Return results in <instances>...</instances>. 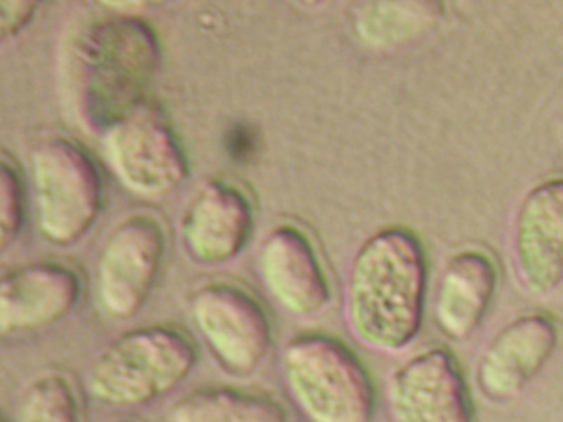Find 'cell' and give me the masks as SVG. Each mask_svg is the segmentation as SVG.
<instances>
[{"mask_svg": "<svg viewBox=\"0 0 563 422\" xmlns=\"http://www.w3.org/2000/svg\"><path fill=\"white\" fill-rule=\"evenodd\" d=\"M157 33L143 19L95 20L70 37L62 62L70 109L89 133H106L145 100L161 64Z\"/></svg>", "mask_w": 563, "mask_h": 422, "instance_id": "cell-1", "label": "cell"}, {"mask_svg": "<svg viewBox=\"0 0 563 422\" xmlns=\"http://www.w3.org/2000/svg\"><path fill=\"white\" fill-rule=\"evenodd\" d=\"M429 268L410 230L380 231L352 263L346 320L362 345L382 354L409 348L420 334Z\"/></svg>", "mask_w": 563, "mask_h": 422, "instance_id": "cell-2", "label": "cell"}, {"mask_svg": "<svg viewBox=\"0 0 563 422\" xmlns=\"http://www.w3.org/2000/svg\"><path fill=\"white\" fill-rule=\"evenodd\" d=\"M282 366L291 396L310 422L374 421V380L344 341L325 333L296 335L286 345Z\"/></svg>", "mask_w": 563, "mask_h": 422, "instance_id": "cell-3", "label": "cell"}, {"mask_svg": "<svg viewBox=\"0 0 563 422\" xmlns=\"http://www.w3.org/2000/svg\"><path fill=\"white\" fill-rule=\"evenodd\" d=\"M198 359V346L178 326H140L100 352L89 371L90 391L109 406L150 403L185 380Z\"/></svg>", "mask_w": 563, "mask_h": 422, "instance_id": "cell-4", "label": "cell"}, {"mask_svg": "<svg viewBox=\"0 0 563 422\" xmlns=\"http://www.w3.org/2000/svg\"><path fill=\"white\" fill-rule=\"evenodd\" d=\"M38 227L53 244L70 245L88 233L102 208L97 165L73 141H44L33 153Z\"/></svg>", "mask_w": 563, "mask_h": 422, "instance_id": "cell-5", "label": "cell"}, {"mask_svg": "<svg viewBox=\"0 0 563 422\" xmlns=\"http://www.w3.org/2000/svg\"><path fill=\"white\" fill-rule=\"evenodd\" d=\"M104 149L125 188L144 198H163L188 178V155L157 103L144 100L123 115L104 133Z\"/></svg>", "mask_w": 563, "mask_h": 422, "instance_id": "cell-6", "label": "cell"}, {"mask_svg": "<svg viewBox=\"0 0 563 422\" xmlns=\"http://www.w3.org/2000/svg\"><path fill=\"white\" fill-rule=\"evenodd\" d=\"M386 399L394 422H475V406L460 360L434 346L391 371Z\"/></svg>", "mask_w": 563, "mask_h": 422, "instance_id": "cell-7", "label": "cell"}, {"mask_svg": "<svg viewBox=\"0 0 563 422\" xmlns=\"http://www.w3.org/2000/svg\"><path fill=\"white\" fill-rule=\"evenodd\" d=\"M192 315L221 364L250 374L274 344L273 323L253 295L231 284H210L196 291Z\"/></svg>", "mask_w": 563, "mask_h": 422, "instance_id": "cell-8", "label": "cell"}, {"mask_svg": "<svg viewBox=\"0 0 563 422\" xmlns=\"http://www.w3.org/2000/svg\"><path fill=\"white\" fill-rule=\"evenodd\" d=\"M165 254L157 220L133 215L112 231L98 266V296L106 313L132 319L147 303Z\"/></svg>", "mask_w": 563, "mask_h": 422, "instance_id": "cell-9", "label": "cell"}, {"mask_svg": "<svg viewBox=\"0 0 563 422\" xmlns=\"http://www.w3.org/2000/svg\"><path fill=\"white\" fill-rule=\"evenodd\" d=\"M560 329L545 313H527L493 336L476 368V384L487 401L517 399L541 374L560 345Z\"/></svg>", "mask_w": 563, "mask_h": 422, "instance_id": "cell-10", "label": "cell"}, {"mask_svg": "<svg viewBox=\"0 0 563 422\" xmlns=\"http://www.w3.org/2000/svg\"><path fill=\"white\" fill-rule=\"evenodd\" d=\"M516 269L528 293L545 296L563 285V176L526 196L516 227Z\"/></svg>", "mask_w": 563, "mask_h": 422, "instance_id": "cell-11", "label": "cell"}, {"mask_svg": "<svg viewBox=\"0 0 563 422\" xmlns=\"http://www.w3.org/2000/svg\"><path fill=\"white\" fill-rule=\"evenodd\" d=\"M80 279L67 265L34 263L4 274L0 281V331L22 334L59 321L77 306Z\"/></svg>", "mask_w": 563, "mask_h": 422, "instance_id": "cell-12", "label": "cell"}, {"mask_svg": "<svg viewBox=\"0 0 563 422\" xmlns=\"http://www.w3.org/2000/svg\"><path fill=\"white\" fill-rule=\"evenodd\" d=\"M253 206L234 185L209 180L200 186L183 220L186 246L206 264L235 258L249 243Z\"/></svg>", "mask_w": 563, "mask_h": 422, "instance_id": "cell-13", "label": "cell"}, {"mask_svg": "<svg viewBox=\"0 0 563 422\" xmlns=\"http://www.w3.org/2000/svg\"><path fill=\"white\" fill-rule=\"evenodd\" d=\"M261 270L271 293L290 313L313 315L330 303V284L319 256L294 225H280L268 235Z\"/></svg>", "mask_w": 563, "mask_h": 422, "instance_id": "cell-14", "label": "cell"}, {"mask_svg": "<svg viewBox=\"0 0 563 422\" xmlns=\"http://www.w3.org/2000/svg\"><path fill=\"white\" fill-rule=\"evenodd\" d=\"M497 268L482 251H462L446 265L437 290L434 321L451 341H464L484 321L496 293Z\"/></svg>", "mask_w": 563, "mask_h": 422, "instance_id": "cell-15", "label": "cell"}, {"mask_svg": "<svg viewBox=\"0 0 563 422\" xmlns=\"http://www.w3.org/2000/svg\"><path fill=\"white\" fill-rule=\"evenodd\" d=\"M170 422H289L285 407L273 397L240 387L195 390L176 401Z\"/></svg>", "mask_w": 563, "mask_h": 422, "instance_id": "cell-16", "label": "cell"}, {"mask_svg": "<svg viewBox=\"0 0 563 422\" xmlns=\"http://www.w3.org/2000/svg\"><path fill=\"white\" fill-rule=\"evenodd\" d=\"M20 422H82L70 381L57 371L35 378L24 393Z\"/></svg>", "mask_w": 563, "mask_h": 422, "instance_id": "cell-17", "label": "cell"}, {"mask_svg": "<svg viewBox=\"0 0 563 422\" xmlns=\"http://www.w3.org/2000/svg\"><path fill=\"white\" fill-rule=\"evenodd\" d=\"M24 221V192L22 179L13 163L3 154L0 174V244L2 249L14 243Z\"/></svg>", "mask_w": 563, "mask_h": 422, "instance_id": "cell-18", "label": "cell"}, {"mask_svg": "<svg viewBox=\"0 0 563 422\" xmlns=\"http://www.w3.org/2000/svg\"><path fill=\"white\" fill-rule=\"evenodd\" d=\"M2 16H0V30L2 37L8 38L18 34L20 30L26 27L35 12L34 2H2L0 3Z\"/></svg>", "mask_w": 563, "mask_h": 422, "instance_id": "cell-19", "label": "cell"}, {"mask_svg": "<svg viewBox=\"0 0 563 422\" xmlns=\"http://www.w3.org/2000/svg\"><path fill=\"white\" fill-rule=\"evenodd\" d=\"M256 138L251 129L244 125H235L230 130L228 149L235 160H246L254 154Z\"/></svg>", "mask_w": 563, "mask_h": 422, "instance_id": "cell-20", "label": "cell"}, {"mask_svg": "<svg viewBox=\"0 0 563 422\" xmlns=\"http://www.w3.org/2000/svg\"><path fill=\"white\" fill-rule=\"evenodd\" d=\"M115 422H132V421H115Z\"/></svg>", "mask_w": 563, "mask_h": 422, "instance_id": "cell-21", "label": "cell"}]
</instances>
